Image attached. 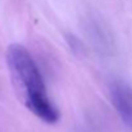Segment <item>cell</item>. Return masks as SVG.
<instances>
[{
	"instance_id": "6da1fadb",
	"label": "cell",
	"mask_w": 132,
	"mask_h": 132,
	"mask_svg": "<svg viewBox=\"0 0 132 132\" xmlns=\"http://www.w3.org/2000/svg\"><path fill=\"white\" fill-rule=\"evenodd\" d=\"M6 64L14 91L22 104L45 123H56L59 112L49 99L44 78L30 51L21 44L8 46Z\"/></svg>"
},
{
	"instance_id": "7a4b0ae2",
	"label": "cell",
	"mask_w": 132,
	"mask_h": 132,
	"mask_svg": "<svg viewBox=\"0 0 132 132\" xmlns=\"http://www.w3.org/2000/svg\"><path fill=\"white\" fill-rule=\"evenodd\" d=\"M109 94L118 117L128 128H132V87L123 81H113Z\"/></svg>"
},
{
	"instance_id": "3957f363",
	"label": "cell",
	"mask_w": 132,
	"mask_h": 132,
	"mask_svg": "<svg viewBox=\"0 0 132 132\" xmlns=\"http://www.w3.org/2000/svg\"><path fill=\"white\" fill-rule=\"evenodd\" d=\"M90 36L91 40L94 41V44L96 45V47L105 53V54H110L116 46H114V40L110 35V32L106 30V27H104L100 22H92L90 24Z\"/></svg>"
}]
</instances>
